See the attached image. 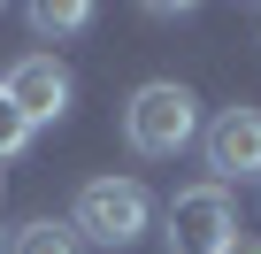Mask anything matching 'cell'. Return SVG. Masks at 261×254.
I'll return each mask as SVG.
<instances>
[{
    "label": "cell",
    "mask_w": 261,
    "mask_h": 254,
    "mask_svg": "<svg viewBox=\"0 0 261 254\" xmlns=\"http://www.w3.org/2000/svg\"><path fill=\"white\" fill-rule=\"evenodd\" d=\"M16 254H85V239H77L69 223L39 216V223H23V231H16Z\"/></svg>",
    "instance_id": "52a82bcc"
},
{
    "label": "cell",
    "mask_w": 261,
    "mask_h": 254,
    "mask_svg": "<svg viewBox=\"0 0 261 254\" xmlns=\"http://www.w3.org/2000/svg\"><path fill=\"white\" fill-rule=\"evenodd\" d=\"M238 231V208H230V185H185L169 200V254H215L223 239Z\"/></svg>",
    "instance_id": "3957f363"
},
{
    "label": "cell",
    "mask_w": 261,
    "mask_h": 254,
    "mask_svg": "<svg viewBox=\"0 0 261 254\" xmlns=\"http://www.w3.org/2000/svg\"><path fill=\"white\" fill-rule=\"evenodd\" d=\"M146 223H154V200H146L139 177H92L77 193V216H69V231L92 239V246H139Z\"/></svg>",
    "instance_id": "7a4b0ae2"
},
{
    "label": "cell",
    "mask_w": 261,
    "mask_h": 254,
    "mask_svg": "<svg viewBox=\"0 0 261 254\" xmlns=\"http://www.w3.org/2000/svg\"><path fill=\"white\" fill-rule=\"evenodd\" d=\"M85 24H92L85 0H39V8H31V31H39V39H77Z\"/></svg>",
    "instance_id": "8992f818"
},
{
    "label": "cell",
    "mask_w": 261,
    "mask_h": 254,
    "mask_svg": "<svg viewBox=\"0 0 261 254\" xmlns=\"http://www.w3.org/2000/svg\"><path fill=\"white\" fill-rule=\"evenodd\" d=\"M200 147H207L215 185H230V177H261V108H253V100L223 108L207 131H200Z\"/></svg>",
    "instance_id": "5b68a950"
},
{
    "label": "cell",
    "mask_w": 261,
    "mask_h": 254,
    "mask_svg": "<svg viewBox=\"0 0 261 254\" xmlns=\"http://www.w3.org/2000/svg\"><path fill=\"white\" fill-rule=\"evenodd\" d=\"M0 93H8L16 116L39 131V123H62V116H69V93H77V85H69V70H62L54 54H23V62L0 70Z\"/></svg>",
    "instance_id": "277c9868"
},
{
    "label": "cell",
    "mask_w": 261,
    "mask_h": 254,
    "mask_svg": "<svg viewBox=\"0 0 261 254\" xmlns=\"http://www.w3.org/2000/svg\"><path fill=\"white\" fill-rule=\"evenodd\" d=\"M215 254H261V239H253V231H230V239H223Z\"/></svg>",
    "instance_id": "9c48e42d"
},
{
    "label": "cell",
    "mask_w": 261,
    "mask_h": 254,
    "mask_svg": "<svg viewBox=\"0 0 261 254\" xmlns=\"http://www.w3.org/2000/svg\"><path fill=\"white\" fill-rule=\"evenodd\" d=\"M23 147H31V123L16 116V100H8V93H0V162H16Z\"/></svg>",
    "instance_id": "ba28073f"
},
{
    "label": "cell",
    "mask_w": 261,
    "mask_h": 254,
    "mask_svg": "<svg viewBox=\"0 0 261 254\" xmlns=\"http://www.w3.org/2000/svg\"><path fill=\"white\" fill-rule=\"evenodd\" d=\"M192 139H200V100H192V85L154 77V85H139V93L123 100V147H130V154L169 162V154H185Z\"/></svg>",
    "instance_id": "6da1fadb"
}]
</instances>
